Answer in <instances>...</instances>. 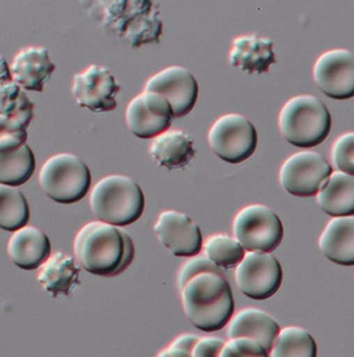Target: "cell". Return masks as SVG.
<instances>
[{
  "label": "cell",
  "instance_id": "33",
  "mask_svg": "<svg viewBox=\"0 0 354 357\" xmlns=\"http://www.w3.org/2000/svg\"><path fill=\"white\" fill-rule=\"evenodd\" d=\"M197 340L199 338L192 334L179 335L176 340H173V343L167 349L160 352L159 356H192V351H194Z\"/></svg>",
  "mask_w": 354,
  "mask_h": 357
},
{
  "label": "cell",
  "instance_id": "24",
  "mask_svg": "<svg viewBox=\"0 0 354 357\" xmlns=\"http://www.w3.org/2000/svg\"><path fill=\"white\" fill-rule=\"evenodd\" d=\"M36 168V156L28 144L10 153H0V183L19 188L33 177Z\"/></svg>",
  "mask_w": 354,
  "mask_h": 357
},
{
  "label": "cell",
  "instance_id": "28",
  "mask_svg": "<svg viewBox=\"0 0 354 357\" xmlns=\"http://www.w3.org/2000/svg\"><path fill=\"white\" fill-rule=\"evenodd\" d=\"M203 250L206 257L224 271L235 268L247 252L235 238L226 234L210 235L203 242Z\"/></svg>",
  "mask_w": 354,
  "mask_h": 357
},
{
  "label": "cell",
  "instance_id": "16",
  "mask_svg": "<svg viewBox=\"0 0 354 357\" xmlns=\"http://www.w3.org/2000/svg\"><path fill=\"white\" fill-rule=\"evenodd\" d=\"M55 68L47 48H22L10 66V78L24 90L42 93Z\"/></svg>",
  "mask_w": 354,
  "mask_h": 357
},
{
  "label": "cell",
  "instance_id": "32",
  "mask_svg": "<svg viewBox=\"0 0 354 357\" xmlns=\"http://www.w3.org/2000/svg\"><path fill=\"white\" fill-rule=\"evenodd\" d=\"M204 272H213L220 273V274H224L221 272V269L212 263L206 256L203 255H196L192 256L187 263L183 264V266L180 268L179 271V275H178V286L179 289H182L187 281H190L194 275L199 274V273Z\"/></svg>",
  "mask_w": 354,
  "mask_h": 357
},
{
  "label": "cell",
  "instance_id": "3",
  "mask_svg": "<svg viewBox=\"0 0 354 357\" xmlns=\"http://www.w3.org/2000/svg\"><path fill=\"white\" fill-rule=\"evenodd\" d=\"M279 132L286 141L300 149H313L326 141L332 129V117L314 95L291 98L280 109Z\"/></svg>",
  "mask_w": 354,
  "mask_h": 357
},
{
  "label": "cell",
  "instance_id": "25",
  "mask_svg": "<svg viewBox=\"0 0 354 357\" xmlns=\"http://www.w3.org/2000/svg\"><path fill=\"white\" fill-rule=\"evenodd\" d=\"M30 208L25 195L15 186L0 183V229L16 231L28 225Z\"/></svg>",
  "mask_w": 354,
  "mask_h": 357
},
{
  "label": "cell",
  "instance_id": "4",
  "mask_svg": "<svg viewBox=\"0 0 354 357\" xmlns=\"http://www.w3.org/2000/svg\"><path fill=\"white\" fill-rule=\"evenodd\" d=\"M90 207L99 221L125 227L135 224L146 209V197L138 182L128 176H108L91 191Z\"/></svg>",
  "mask_w": 354,
  "mask_h": 357
},
{
  "label": "cell",
  "instance_id": "2",
  "mask_svg": "<svg viewBox=\"0 0 354 357\" xmlns=\"http://www.w3.org/2000/svg\"><path fill=\"white\" fill-rule=\"evenodd\" d=\"M187 319L204 333L224 329L233 316L235 301L224 274L199 273L180 289Z\"/></svg>",
  "mask_w": 354,
  "mask_h": 357
},
{
  "label": "cell",
  "instance_id": "31",
  "mask_svg": "<svg viewBox=\"0 0 354 357\" xmlns=\"http://www.w3.org/2000/svg\"><path fill=\"white\" fill-rule=\"evenodd\" d=\"M221 357H268L269 352L259 342L248 337L230 338L224 343Z\"/></svg>",
  "mask_w": 354,
  "mask_h": 357
},
{
  "label": "cell",
  "instance_id": "22",
  "mask_svg": "<svg viewBox=\"0 0 354 357\" xmlns=\"http://www.w3.org/2000/svg\"><path fill=\"white\" fill-rule=\"evenodd\" d=\"M81 266L75 259L63 252H56L40 265L38 281L54 298L70 295L79 284Z\"/></svg>",
  "mask_w": 354,
  "mask_h": 357
},
{
  "label": "cell",
  "instance_id": "13",
  "mask_svg": "<svg viewBox=\"0 0 354 357\" xmlns=\"http://www.w3.org/2000/svg\"><path fill=\"white\" fill-rule=\"evenodd\" d=\"M314 82L323 94L335 100L354 95V57L349 50L336 48L318 57L313 69Z\"/></svg>",
  "mask_w": 354,
  "mask_h": 357
},
{
  "label": "cell",
  "instance_id": "17",
  "mask_svg": "<svg viewBox=\"0 0 354 357\" xmlns=\"http://www.w3.org/2000/svg\"><path fill=\"white\" fill-rule=\"evenodd\" d=\"M49 238L36 226H24L13 231L7 245L12 263L22 271H36L51 256Z\"/></svg>",
  "mask_w": 354,
  "mask_h": 357
},
{
  "label": "cell",
  "instance_id": "26",
  "mask_svg": "<svg viewBox=\"0 0 354 357\" xmlns=\"http://www.w3.org/2000/svg\"><path fill=\"white\" fill-rule=\"evenodd\" d=\"M269 356L316 357L317 343L307 330L298 326H288L279 330Z\"/></svg>",
  "mask_w": 354,
  "mask_h": 357
},
{
  "label": "cell",
  "instance_id": "6",
  "mask_svg": "<svg viewBox=\"0 0 354 357\" xmlns=\"http://www.w3.org/2000/svg\"><path fill=\"white\" fill-rule=\"evenodd\" d=\"M91 172L73 153H57L43 164L39 185L47 197L60 204L81 202L91 188Z\"/></svg>",
  "mask_w": 354,
  "mask_h": 357
},
{
  "label": "cell",
  "instance_id": "14",
  "mask_svg": "<svg viewBox=\"0 0 354 357\" xmlns=\"http://www.w3.org/2000/svg\"><path fill=\"white\" fill-rule=\"evenodd\" d=\"M144 91H153L167 98L174 119H182L195 108L199 99V84L194 75L183 66H169L152 75Z\"/></svg>",
  "mask_w": 354,
  "mask_h": 357
},
{
  "label": "cell",
  "instance_id": "20",
  "mask_svg": "<svg viewBox=\"0 0 354 357\" xmlns=\"http://www.w3.org/2000/svg\"><path fill=\"white\" fill-rule=\"evenodd\" d=\"M149 155L160 167L169 170L185 169L195 158L194 142L182 130H167L153 138Z\"/></svg>",
  "mask_w": 354,
  "mask_h": 357
},
{
  "label": "cell",
  "instance_id": "15",
  "mask_svg": "<svg viewBox=\"0 0 354 357\" xmlns=\"http://www.w3.org/2000/svg\"><path fill=\"white\" fill-rule=\"evenodd\" d=\"M155 233L169 252L177 257H192L203 251L201 230L186 213L162 212L155 225Z\"/></svg>",
  "mask_w": 354,
  "mask_h": 357
},
{
  "label": "cell",
  "instance_id": "10",
  "mask_svg": "<svg viewBox=\"0 0 354 357\" xmlns=\"http://www.w3.org/2000/svg\"><path fill=\"white\" fill-rule=\"evenodd\" d=\"M235 282L249 299L268 301L280 290L283 269L272 254L248 252L236 265Z\"/></svg>",
  "mask_w": 354,
  "mask_h": 357
},
{
  "label": "cell",
  "instance_id": "19",
  "mask_svg": "<svg viewBox=\"0 0 354 357\" xmlns=\"http://www.w3.org/2000/svg\"><path fill=\"white\" fill-rule=\"evenodd\" d=\"M353 216L332 217L319 238V250L332 263L354 265Z\"/></svg>",
  "mask_w": 354,
  "mask_h": 357
},
{
  "label": "cell",
  "instance_id": "12",
  "mask_svg": "<svg viewBox=\"0 0 354 357\" xmlns=\"http://www.w3.org/2000/svg\"><path fill=\"white\" fill-rule=\"evenodd\" d=\"M174 120L167 98L153 91H143L126 108V123L135 137L153 139L170 129Z\"/></svg>",
  "mask_w": 354,
  "mask_h": 357
},
{
  "label": "cell",
  "instance_id": "9",
  "mask_svg": "<svg viewBox=\"0 0 354 357\" xmlns=\"http://www.w3.org/2000/svg\"><path fill=\"white\" fill-rule=\"evenodd\" d=\"M332 167L316 151H301L289 156L279 172L282 188L298 197H316L323 188Z\"/></svg>",
  "mask_w": 354,
  "mask_h": 357
},
{
  "label": "cell",
  "instance_id": "8",
  "mask_svg": "<svg viewBox=\"0 0 354 357\" xmlns=\"http://www.w3.org/2000/svg\"><path fill=\"white\" fill-rule=\"evenodd\" d=\"M208 142L215 155L229 164H240L248 160L259 144L254 125L242 114L229 113L215 121Z\"/></svg>",
  "mask_w": 354,
  "mask_h": 357
},
{
  "label": "cell",
  "instance_id": "34",
  "mask_svg": "<svg viewBox=\"0 0 354 357\" xmlns=\"http://www.w3.org/2000/svg\"><path fill=\"white\" fill-rule=\"evenodd\" d=\"M224 346V342L222 339L215 338V337L199 339L192 351V356L218 357Z\"/></svg>",
  "mask_w": 354,
  "mask_h": 357
},
{
  "label": "cell",
  "instance_id": "7",
  "mask_svg": "<svg viewBox=\"0 0 354 357\" xmlns=\"http://www.w3.org/2000/svg\"><path fill=\"white\" fill-rule=\"evenodd\" d=\"M235 239L247 252L272 254L279 247L284 229L279 216L266 206L244 207L233 218Z\"/></svg>",
  "mask_w": 354,
  "mask_h": 357
},
{
  "label": "cell",
  "instance_id": "30",
  "mask_svg": "<svg viewBox=\"0 0 354 357\" xmlns=\"http://www.w3.org/2000/svg\"><path fill=\"white\" fill-rule=\"evenodd\" d=\"M354 134L345 132L336 139L331 149L332 162L340 172L354 176Z\"/></svg>",
  "mask_w": 354,
  "mask_h": 357
},
{
  "label": "cell",
  "instance_id": "21",
  "mask_svg": "<svg viewBox=\"0 0 354 357\" xmlns=\"http://www.w3.org/2000/svg\"><path fill=\"white\" fill-rule=\"evenodd\" d=\"M278 322L266 312L257 308H245L229 321L227 337H248L259 342L270 354L274 340L279 333Z\"/></svg>",
  "mask_w": 354,
  "mask_h": 357
},
{
  "label": "cell",
  "instance_id": "27",
  "mask_svg": "<svg viewBox=\"0 0 354 357\" xmlns=\"http://www.w3.org/2000/svg\"><path fill=\"white\" fill-rule=\"evenodd\" d=\"M0 114L19 121L28 129L34 117V103L13 81L0 82Z\"/></svg>",
  "mask_w": 354,
  "mask_h": 357
},
{
  "label": "cell",
  "instance_id": "1",
  "mask_svg": "<svg viewBox=\"0 0 354 357\" xmlns=\"http://www.w3.org/2000/svg\"><path fill=\"white\" fill-rule=\"evenodd\" d=\"M75 259L90 274L117 277L135 259V245L123 229L103 221L84 225L75 239Z\"/></svg>",
  "mask_w": 354,
  "mask_h": 357
},
{
  "label": "cell",
  "instance_id": "11",
  "mask_svg": "<svg viewBox=\"0 0 354 357\" xmlns=\"http://www.w3.org/2000/svg\"><path fill=\"white\" fill-rule=\"evenodd\" d=\"M121 90L108 68L90 66L73 77L72 94L81 108L95 113L112 112L117 108V95Z\"/></svg>",
  "mask_w": 354,
  "mask_h": 357
},
{
  "label": "cell",
  "instance_id": "29",
  "mask_svg": "<svg viewBox=\"0 0 354 357\" xmlns=\"http://www.w3.org/2000/svg\"><path fill=\"white\" fill-rule=\"evenodd\" d=\"M28 141V132L19 121L0 114V153L19 150Z\"/></svg>",
  "mask_w": 354,
  "mask_h": 357
},
{
  "label": "cell",
  "instance_id": "5",
  "mask_svg": "<svg viewBox=\"0 0 354 357\" xmlns=\"http://www.w3.org/2000/svg\"><path fill=\"white\" fill-rule=\"evenodd\" d=\"M103 20L131 46L159 43L162 22L153 0H103Z\"/></svg>",
  "mask_w": 354,
  "mask_h": 357
},
{
  "label": "cell",
  "instance_id": "18",
  "mask_svg": "<svg viewBox=\"0 0 354 357\" xmlns=\"http://www.w3.org/2000/svg\"><path fill=\"white\" fill-rule=\"evenodd\" d=\"M272 46L270 38L257 34L236 37L229 55L230 64L249 75L268 73L270 66L277 63Z\"/></svg>",
  "mask_w": 354,
  "mask_h": 357
},
{
  "label": "cell",
  "instance_id": "23",
  "mask_svg": "<svg viewBox=\"0 0 354 357\" xmlns=\"http://www.w3.org/2000/svg\"><path fill=\"white\" fill-rule=\"evenodd\" d=\"M316 197L318 206L328 216H353V176L340 170L332 172Z\"/></svg>",
  "mask_w": 354,
  "mask_h": 357
}]
</instances>
